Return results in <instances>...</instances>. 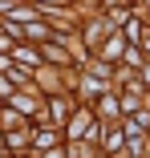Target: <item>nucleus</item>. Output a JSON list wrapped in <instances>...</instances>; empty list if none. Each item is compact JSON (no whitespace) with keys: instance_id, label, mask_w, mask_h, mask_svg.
Wrapping results in <instances>:
<instances>
[{"instance_id":"1","label":"nucleus","mask_w":150,"mask_h":158,"mask_svg":"<svg viewBox=\"0 0 150 158\" xmlns=\"http://www.w3.org/2000/svg\"><path fill=\"white\" fill-rule=\"evenodd\" d=\"M8 110H16V114H37L41 106H37V89H16L12 93V98H8Z\"/></svg>"},{"instance_id":"2","label":"nucleus","mask_w":150,"mask_h":158,"mask_svg":"<svg viewBox=\"0 0 150 158\" xmlns=\"http://www.w3.org/2000/svg\"><path fill=\"white\" fill-rule=\"evenodd\" d=\"M73 142H81V138H98V130H94V118H89L85 110L81 114H73V122H69V130H65Z\"/></svg>"},{"instance_id":"3","label":"nucleus","mask_w":150,"mask_h":158,"mask_svg":"<svg viewBox=\"0 0 150 158\" xmlns=\"http://www.w3.org/2000/svg\"><path fill=\"white\" fill-rule=\"evenodd\" d=\"M12 61H20V65H24V69H33V73L45 65V57H41L37 49H24V45H16V49H12Z\"/></svg>"},{"instance_id":"4","label":"nucleus","mask_w":150,"mask_h":158,"mask_svg":"<svg viewBox=\"0 0 150 158\" xmlns=\"http://www.w3.org/2000/svg\"><path fill=\"white\" fill-rule=\"evenodd\" d=\"M33 142H37V150H53V146H65V142H61V126H45L41 134H33Z\"/></svg>"},{"instance_id":"5","label":"nucleus","mask_w":150,"mask_h":158,"mask_svg":"<svg viewBox=\"0 0 150 158\" xmlns=\"http://www.w3.org/2000/svg\"><path fill=\"white\" fill-rule=\"evenodd\" d=\"M24 37H28V41H45V37H49V28H45L41 20H28V24L20 28V41H24Z\"/></svg>"},{"instance_id":"6","label":"nucleus","mask_w":150,"mask_h":158,"mask_svg":"<svg viewBox=\"0 0 150 158\" xmlns=\"http://www.w3.org/2000/svg\"><path fill=\"white\" fill-rule=\"evenodd\" d=\"M118 53H126V37H122V33H114V37L106 41V49H102V57L110 61V57H118Z\"/></svg>"},{"instance_id":"7","label":"nucleus","mask_w":150,"mask_h":158,"mask_svg":"<svg viewBox=\"0 0 150 158\" xmlns=\"http://www.w3.org/2000/svg\"><path fill=\"white\" fill-rule=\"evenodd\" d=\"M41 57H45V61H57V65H69L65 49H57V45H45V49H41Z\"/></svg>"},{"instance_id":"8","label":"nucleus","mask_w":150,"mask_h":158,"mask_svg":"<svg viewBox=\"0 0 150 158\" xmlns=\"http://www.w3.org/2000/svg\"><path fill=\"white\" fill-rule=\"evenodd\" d=\"M126 146V130H110L106 134V150H122Z\"/></svg>"},{"instance_id":"9","label":"nucleus","mask_w":150,"mask_h":158,"mask_svg":"<svg viewBox=\"0 0 150 158\" xmlns=\"http://www.w3.org/2000/svg\"><path fill=\"white\" fill-rule=\"evenodd\" d=\"M12 93H16V81L12 77H0V102H8Z\"/></svg>"},{"instance_id":"10","label":"nucleus","mask_w":150,"mask_h":158,"mask_svg":"<svg viewBox=\"0 0 150 158\" xmlns=\"http://www.w3.org/2000/svg\"><path fill=\"white\" fill-rule=\"evenodd\" d=\"M65 114H69V110H65V102H49V118H53V122H61Z\"/></svg>"},{"instance_id":"11","label":"nucleus","mask_w":150,"mask_h":158,"mask_svg":"<svg viewBox=\"0 0 150 158\" xmlns=\"http://www.w3.org/2000/svg\"><path fill=\"white\" fill-rule=\"evenodd\" d=\"M41 158H69V146H53V150H41Z\"/></svg>"},{"instance_id":"12","label":"nucleus","mask_w":150,"mask_h":158,"mask_svg":"<svg viewBox=\"0 0 150 158\" xmlns=\"http://www.w3.org/2000/svg\"><path fill=\"white\" fill-rule=\"evenodd\" d=\"M16 45H12V33H0V53H12Z\"/></svg>"},{"instance_id":"13","label":"nucleus","mask_w":150,"mask_h":158,"mask_svg":"<svg viewBox=\"0 0 150 158\" xmlns=\"http://www.w3.org/2000/svg\"><path fill=\"white\" fill-rule=\"evenodd\" d=\"M138 37H142V28H138V20H130L126 24V41H138Z\"/></svg>"},{"instance_id":"14","label":"nucleus","mask_w":150,"mask_h":158,"mask_svg":"<svg viewBox=\"0 0 150 158\" xmlns=\"http://www.w3.org/2000/svg\"><path fill=\"white\" fill-rule=\"evenodd\" d=\"M12 8H16V0H0V12H4V16H8Z\"/></svg>"},{"instance_id":"15","label":"nucleus","mask_w":150,"mask_h":158,"mask_svg":"<svg viewBox=\"0 0 150 158\" xmlns=\"http://www.w3.org/2000/svg\"><path fill=\"white\" fill-rule=\"evenodd\" d=\"M4 150H8V138H0V158H4Z\"/></svg>"},{"instance_id":"16","label":"nucleus","mask_w":150,"mask_h":158,"mask_svg":"<svg viewBox=\"0 0 150 158\" xmlns=\"http://www.w3.org/2000/svg\"><path fill=\"white\" fill-rule=\"evenodd\" d=\"M41 4H65V0H41Z\"/></svg>"}]
</instances>
